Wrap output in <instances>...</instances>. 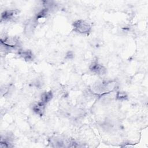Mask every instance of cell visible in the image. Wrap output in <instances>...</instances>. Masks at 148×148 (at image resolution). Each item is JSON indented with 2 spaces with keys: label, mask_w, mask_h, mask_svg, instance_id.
<instances>
[{
  "label": "cell",
  "mask_w": 148,
  "mask_h": 148,
  "mask_svg": "<svg viewBox=\"0 0 148 148\" xmlns=\"http://www.w3.org/2000/svg\"><path fill=\"white\" fill-rule=\"evenodd\" d=\"M73 56H74L73 53L72 51H68L66 53V58H68V59H71V58H72L73 57Z\"/></svg>",
  "instance_id": "11"
},
{
  "label": "cell",
  "mask_w": 148,
  "mask_h": 148,
  "mask_svg": "<svg viewBox=\"0 0 148 148\" xmlns=\"http://www.w3.org/2000/svg\"><path fill=\"white\" fill-rule=\"evenodd\" d=\"M128 98V95L125 91H119L116 94V99L119 101H124Z\"/></svg>",
  "instance_id": "10"
},
{
  "label": "cell",
  "mask_w": 148,
  "mask_h": 148,
  "mask_svg": "<svg viewBox=\"0 0 148 148\" xmlns=\"http://www.w3.org/2000/svg\"><path fill=\"white\" fill-rule=\"evenodd\" d=\"M53 95L51 91H50L44 92L41 94L40 101L43 103H44L45 105H46L51 100V99L53 98Z\"/></svg>",
  "instance_id": "9"
},
{
  "label": "cell",
  "mask_w": 148,
  "mask_h": 148,
  "mask_svg": "<svg viewBox=\"0 0 148 148\" xmlns=\"http://www.w3.org/2000/svg\"><path fill=\"white\" fill-rule=\"evenodd\" d=\"M19 11L17 9H10L6 10L1 13V21H8L12 20L15 16L18 14Z\"/></svg>",
  "instance_id": "5"
},
{
  "label": "cell",
  "mask_w": 148,
  "mask_h": 148,
  "mask_svg": "<svg viewBox=\"0 0 148 148\" xmlns=\"http://www.w3.org/2000/svg\"><path fill=\"white\" fill-rule=\"evenodd\" d=\"M18 54L26 61H31L34 59V55L33 53L28 49H19L17 50Z\"/></svg>",
  "instance_id": "6"
},
{
  "label": "cell",
  "mask_w": 148,
  "mask_h": 148,
  "mask_svg": "<svg viewBox=\"0 0 148 148\" xmlns=\"http://www.w3.org/2000/svg\"><path fill=\"white\" fill-rule=\"evenodd\" d=\"M89 69L92 73L99 76H103L107 72L106 68L98 61H93L91 62Z\"/></svg>",
  "instance_id": "4"
},
{
  "label": "cell",
  "mask_w": 148,
  "mask_h": 148,
  "mask_svg": "<svg viewBox=\"0 0 148 148\" xmlns=\"http://www.w3.org/2000/svg\"><path fill=\"white\" fill-rule=\"evenodd\" d=\"M1 44L10 49L18 47L19 46V40L14 36H5L1 39Z\"/></svg>",
  "instance_id": "3"
},
{
  "label": "cell",
  "mask_w": 148,
  "mask_h": 148,
  "mask_svg": "<svg viewBox=\"0 0 148 148\" xmlns=\"http://www.w3.org/2000/svg\"><path fill=\"white\" fill-rule=\"evenodd\" d=\"M73 31L81 34H88L91 31V25L86 20L79 19L73 22Z\"/></svg>",
  "instance_id": "2"
},
{
  "label": "cell",
  "mask_w": 148,
  "mask_h": 148,
  "mask_svg": "<svg viewBox=\"0 0 148 148\" xmlns=\"http://www.w3.org/2000/svg\"><path fill=\"white\" fill-rule=\"evenodd\" d=\"M37 19L35 17L33 19H30L27 21V23L25 24L24 27V31L27 34H30L34 31V29L35 28L36 23Z\"/></svg>",
  "instance_id": "8"
},
{
  "label": "cell",
  "mask_w": 148,
  "mask_h": 148,
  "mask_svg": "<svg viewBox=\"0 0 148 148\" xmlns=\"http://www.w3.org/2000/svg\"><path fill=\"white\" fill-rule=\"evenodd\" d=\"M45 105L44 103L41 102L40 101L33 105L32 106V110L35 112L36 114L42 116L45 113Z\"/></svg>",
  "instance_id": "7"
},
{
  "label": "cell",
  "mask_w": 148,
  "mask_h": 148,
  "mask_svg": "<svg viewBox=\"0 0 148 148\" xmlns=\"http://www.w3.org/2000/svg\"><path fill=\"white\" fill-rule=\"evenodd\" d=\"M116 87V83L113 81H102L96 84L94 90L97 93L104 94L113 91Z\"/></svg>",
  "instance_id": "1"
}]
</instances>
